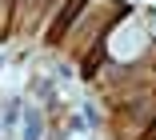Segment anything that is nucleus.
I'll list each match as a JSON object with an SVG mask.
<instances>
[{"instance_id": "nucleus-1", "label": "nucleus", "mask_w": 156, "mask_h": 140, "mask_svg": "<svg viewBox=\"0 0 156 140\" xmlns=\"http://www.w3.org/2000/svg\"><path fill=\"white\" fill-rule=\"evenodd\" d=\"M84 4H88V0H68V8H64V12H60V20H56V28H52V32H48V36H52V40H56V36H60V32H64V28H68V24H72V16H76V12H80V8H84Z\"/></svg>"}, {"instance_id": "nucleus-2", "label": "nucleus", "mask_w": 156, "mask_h": 140, "mask_svg": "<svg viewBox=\"0 0 156 140\" xmlns=\"http://www.w3.org/2000/svg\"><path fill=\"white\" fill-rule=\"evenodd\" d=\"M144 140H156V124H152V128H148V132H144Z\"/></svg>"}]
</instances>
